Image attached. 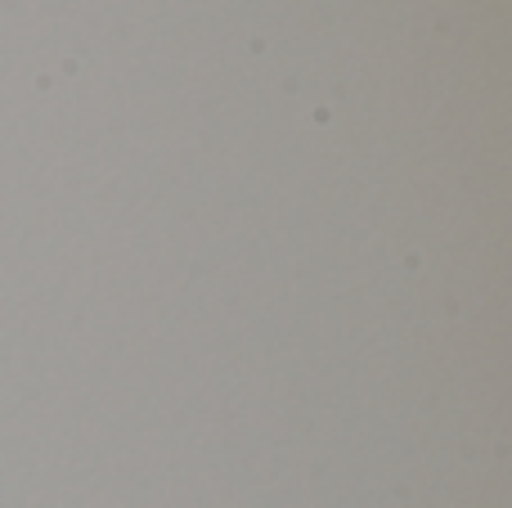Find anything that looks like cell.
<instances>
[]
</instances>
